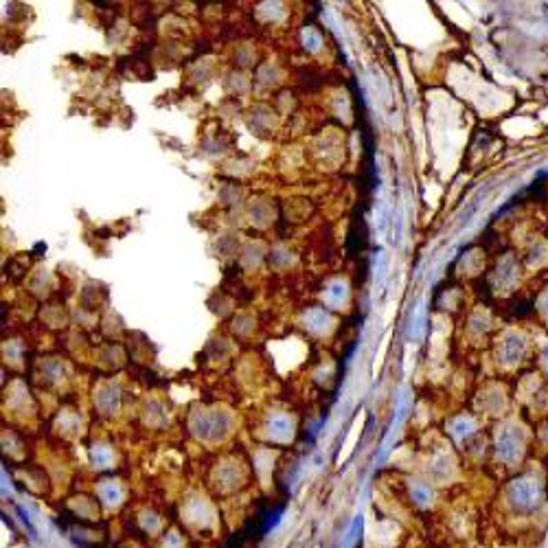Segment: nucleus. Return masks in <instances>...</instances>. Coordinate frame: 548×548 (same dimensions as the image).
Wrapping results in <instances>:
<instances>
[{"mask_svg": "<svg viewBox=\"0 0 548 548\" xmlns=\"http://www.w3.org/2000/svg\"><path fill=\"white\" fill-rule=\"evenodd\" d=\"M544 310H546V314H548V294H546V298H544Z\"/></svg>", "mask_w": 548, "mask_h": 548, "instance_id": "obj_5", "label": "nucleus"}, {"mask_svg": "<svg viewBox=\"0 0 548 548\" xmlns=\"http://www.w3.org/2000/svg\"><path fill=\"white\" fill-rule=\"evenodd\" d=\"M509 498L520 511H533L542 500V487L533 478H520L511 484Z\"/></svg>", "mask_w": 548, "mask_h": 548, "instance_id": "obj_1", "label": "nucleus"}, {"mask_svg": "<svg viewBox=\"0 0 548 548\" xmlns=\"http://www.w3.org/2000/svg\"><path fill=\"white\" fill-rule=\"evenodd\" d=\"M544 364H546V371H548V349L544 351Z\"/></svg>", "mask_w": 548, "mask_h": 548, "instance_id": "obj_4", "label": "nucleus"}, {"mask_svg": "<svg viewBox=\"0 0 548 548\" xmlns=\"http://www.w3.org/2000/svg\"><path fill=\"white\" fill-rule=\"evenodd\" d=\"M498 452H500V456L504 461H515L522 452L520 439H517L513 432H504L498 441Z\"/></svg>", "mask_w": 548, "mask_h": 548, "instance_id": "obj_2", "label": "nucleus"}, {"mask_svg": "<svg viewBox=\"0 0 548 548\" xmlns=\"http://www.w3.org/2000/svg\"><path fill=\"white\" fill-rule=\"evenodd\" d=\"M524 340L522 338H517V336H511V338H507V342H504V360L507 362H515V360H520L522 357V353H524Z\"/></svg>", "mask_w": 548, "mask_h": 548, "instance_id": "obj_3", "label": "nucleus"}]
</instances>
